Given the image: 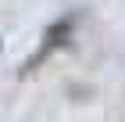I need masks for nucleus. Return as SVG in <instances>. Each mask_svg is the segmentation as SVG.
Listing matches in <instances>:
<instances>
[{
  "label": "nucleus",
  "mask_w": 125,
  "mask_h": 122,
  "mask_svg": "<svg viewBox=\"0 0 125 122\" xmlns=\"http://www.w3.org/2000/svg\"><path fill=\"white\" fill-rule=\"evenodd\" d=\"M68 36H72V18H61V22H54V25L47 29V36H43V47L36 50V57H32L29 65H21V75H25V72H32V68H36L39 61H47V54H50V50H57V47L64 43Z\"/></svg>",
  "instance_id": "f257e3e1"
}]
</instances>
